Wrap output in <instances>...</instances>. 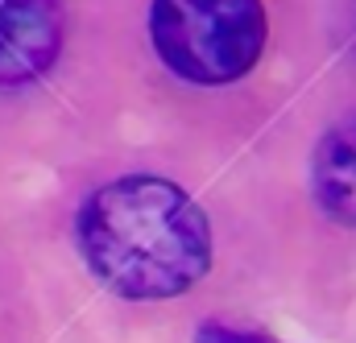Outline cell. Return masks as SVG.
Wrapping results in <instances>:
<instances>
[{"label": "cell", "mask_w": 356, "mask_h": 343, "mask_svg": "<svg viewBox=\"0 0 356 343\" xmlns=\"http://www.w3.org/2000/svg\"><path fill=\"white\" fill-rule=\"evenodd\" d=\"M75 236L91 273L133 302L178 298L211 269L203 207L158 174H124L99 186L79 207Z\"/></svg>", "instance_id": "cell-1"}, {"label": "cell", "mask_w": 356, "mask_h": 343, "mask_svg": "<svg viewBox=\"0 0 356 343\" xmlns=\"http://www.w3.org/2000/svg\"><path fill=\"white\" fill-rule=\"evenodd\" d=\"M149 33L178 79L224 87L245 79L266 50L261 0H154Z\"/></svg>", "instance_id": "cell-2"}, {"label": "cell", "mask_w": 356, "mask_h": 343, "mask_svg": "<svg viewBox=\"0 0 356 343\" xmlns=\"http://www.w3.org/2000/svg\"><path fill=\"white\" fill-rule=\"evenodd\" d=\"M63 46L58 0H0V87L46 75Z\"/></svg>", "instance_id": "cell-3"}, {"label": "cell", "mask_w": 356, "mask_h": 343, "mask_svg": "<svg viewBox=\"0 0 356 343\" xmlns=\"http://www.w3.org/2000/svg\"><path fill=\"white\" fill-rule=\"evenodd\" d=\"M315 203L344 228H356V116L332 124L311 158Z\"/></svg>", "instance_id": "cell-4"}, {"label": "cell", "mask_w": 356, "mask_h": 343, "mask_svg": "<svg viewBox=\"0 0 356 343\" xmlns=\"http://www.w3.org/2000/svg\"><path fill=\"white\" fill-rule=\"evenodd\" d=\"M195 343H282L269 340V335H257V331H236V327H224V323H207L195 331Z\"/></svg>", "instance_id": "cell-5"}]
</instances>
